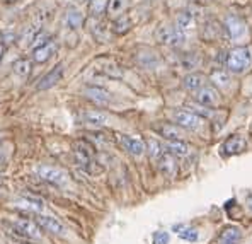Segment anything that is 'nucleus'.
Returning <instances> with one entry per match:
<instances>
[{"label":"nucleus","mask_w":252,"mask_h":244,"mask_svg":"<svg viewBox=\"0 0 252 244\" xmlns=\"http://www.w3.org/2000/svg\"><path fill=\"white\" fill-rule=\"evenodd\" d=\"M246 149V139L242 135H232L221 143V154L223 155H235Z\"/></svg>","instance_id":"dca6fc26"},{"label":"nucleus","mask_w":252,"mask_h":244,"mask_svg":"<svg viewBox=\"0 0 252 244\" xmlns=\"http://www.w3.org/2000/svg\"><path fill=\"white\" fill-rule=\"evenodd\" d=\"M135 60H136V64H138L140 67L148 69V70L157 69L158 64H160V57H158L154 50H150V48H143V50L136 51Z\"/></svg>","instance_id":"ddd939ff"},{"label":"nucleus","mask_w":252,"mask_h":244,"mask_svg":"<svg viewBox=\"0 0 252 244\" xmlns=\"http://www.w3.org/2000/svg\"><path fill=\"white\" fill-rule=\"evenodd\" d=\"M177 234H179L181 239L189 241V243H194L199 239V232H198V229H194V227H183Z\"/></svg>","instance_id":"f704fd0d"},{"label":"nucleus","mask_w":252,"mask_h":244,"mask_svg":"<svg viewBox=\"0 0 252 244\" xmlns=\"http://www.w3.org/2000/svg\"><path fill=\"white\" fill-rule=\"evenodd\" d=\"M12 69H14V73H16V75H19V77H22V79H24V77L31 75L32 62L29 60V58H19V60L14 62Z\"/></svg>","instance_id":"2f4dec72"},{"label":"nucleus","mask_w":252,"mask_h":244,"mask_svg":"<svg viewBox=\"0 0 252 244\" xmlns=\"http://www.w3.org/2000/svg\"><path fill=\"white\" fill-rule=\"evenodd\" d=\"M118 143L126 150L128 154L135 155V157H140L147 152V145L142 139L138 137H131V135H118Z\"/></svg>","instance_id":"0eeeda50"},{"label":"nucleus","mask_w":252,"mask_h":244,"mask_svg":"<svg viewBox=\"0 0 252 244\" xmlns=\"http://www.w3.org/2000/svg\"><path fill=\"white\" fill-rule=\"evenodd\" d=\"M99 73L109 77V79H121L123 77V70L121 67L113 60H99Z\"/></svg>","instance_id":"412c9836"},{"label":"nucleus","mask_w":252,"mask_h":244,"mask_svg":"<svg viewBox=\"0 0 252 244\" xmlns=\"http://www.w3.org/2000/svg\"><path fill=\"white\" fill-rule=\"evenodd\" d=\"M14 205H16L17 209L28 210V212H32V213H43V210H44L43 200L34 198V197H21L19 200H16Z\"/></svg>","instance_id":"a211bd4d"},{"label":"nucleus","mask_w":252,"mask_h":244,"mask_svg":"<svg viewBox=\"0 0 252 244\" xmlns=\"http://www.w3.org/2000/svg\"><path fill=\"white\" fill-rule=\"evenodd\" d=\"M205 75H201V73H189L183 79V86L188 89V91H192V92H198L199 89L205 87Z\"/></svg>","instance_id":"bb28decb"},{"label":"nucleus","mask_w":252,"mask_h":244,"mask_svg":"<svg viewBox=\"0 0 252 244\" xmlns=\"http://www.w3.org/2000/svg\"><path fill=\"white\" fill-rule=\"evenodd\" d=\"M225 31H227L228 38L235 41V39H240V38L246 36L247 26L239 16H235V14H228L227 19H225Z\"/></svg>","instance_id":"1a4fd4ad"},{"label":"nucleus","mask_w":252,"mask_h":244,"mask_svg":"<svg viewBox=\"0 0 252 244\" xmlns=\"http://www.w3.org/2000/svg\"><path fill=\"white\" fill-rule=\"evenodd\" d=\"M82 2H91V0H82Z\"/></svg>","instance_id":"ea45409f"},{"label":"nucleus","mask_w":252,"mask_h":244,"mask_svg":"<svg viewBox=\"0 0 252 244\" xmlns=\"http://www.w3.org/2000/svg\"><path fill=\"white\" fill-rule=\"evenodd\" d=\"M36 224L43 229V231L50 232L53 236H65L66 234V227L63 225V222H60L57 217H50V215H43V213H36Z\"/></svg>","instance_id":"423d86ee"},{"label":"nucleus","mask_w":252,"mask_h":244,"mask_svg":"<svg viewBox=\"0 0 252 244\" xmlns=\"http://www.w3.org/2000/svg\"><path fill=\"white\" fill-rule=\"evenodd\" d=\"M170 241V236L169 232L165 231H158L154 234V244H167Z\"/></svg>","instance_id":"c9c22d12"},{"label":"nucleus","mask_w":252,"mask_h":244,"mask_svg":"<svg viewBox=\"0 0 252 244\" xmlns=\"http://www.w3.org/2000/svg\"><path fill=\"white\" fill-rule=\"evenodd\" d=\"M133 28V22L128 16H120L113 21V26H111V31L118 36H123L126 33H129V29Z\"/></svg>","instance_id":"c756f323"},{"label":"nucleus","mask_w":252,"mask_h":244,"mask_svg":"<svg viewBox=\"0 0 252 244\" xmlns=\"http://www.w3.org/2000/svg\"><path fill=\"white\" fill-rule=\"evenodd\" d=\"M158 169L162 171V174L167 177H174L177 173V162L176 157H174L170 152H164L158 159Z\"/></svg>","instance_id":"6ab92c4d"},{"label":"nucleus","mask_w":252,"mask_h":244,"mask_svg":"<svg viewBox=\"0 0 252 244\" xmlns=\"http://www.w3.org/2000/svg\"><path fill=\"white\" fill-rule=\"evenodd\" d=\"M247 207H249V209L252 210V197L247 198Z\"/></svg>","instance_id":"58836bf2"},{"label":"nucleus","mask_w":252,"mask_h":244,"mask_svg":"<svg viewBox=\"0 0 252 244\" xmlns=\"http://www.w3.org/2000/svg\"><path fill=\"white\" fill-rule=\"evenodd\" d=\"M157 132L160 133V137H164L165 140H183L184 133L183 128L176 123H162L160 127H157Z\"/></svg>","instance_id":"4be33fe9"},{"label":"nucleus","mask_w":252,"mask_h":244,"mask_svg":"<svg viewBox=\"0 0 252 244\" xmlns=\"http://www.w3.org/2000/svg\"><path fill=\"white\" fill-rule=\"evenodd\" d=\"M14 229L17 231V234L24 236L29 239H39L41 238V227L36 224V220L31 219H17L14 222Z\"/></svg>","instance_id":"9b49d317"},{"label":"nucleus","mask_w":252,"mask_h":244,"mask_svg":"<svg viewBox=\"0 0 252 244\" xmlns=\"http://www.w3.org/2000/svg\"><path fill=\"white\" fill-rule=\"evenodd\" d=\"M63 22H65V26L68 29H79L84 26L85 17L80 9H77V7H68L65 16H63Z\"/></svg>","instance_id":"f3484780"},{"label":"nucleus","mask_w":252,"mask_h":244,"mask_svg":"<svg viewBox=\"0 0 252 244\" xmlns=\"http://www.w3.org/2000/svg\"><path fill=\"white\" fill-rule=\"evenodd\" d=\"M199 64H201V57L199 53H184L181 55L179 58V67L186 72H191V70L198 69Z\"/></svg>","instance_id":"c85d7f7f"},{"label":"nucleus","mask_w":252,"mask_h":244,"mask_svg":"<svg viewBox=\"0 0 252 244\" xmlns=\"http://www.w3.org/2000/svg\"><path fill=\"white\" fill-rule=\"evenodd\" d=\"M129 0H107V16L116 19V17L123 16V12L128 7Z\"/></svg>","instance_id":"7c9ffc66"},{"label":"nucleus","mask_w":252,"mask_h":244,"mask_svg":"<svg viewBox=\"0 0 252 244\" xmlns=\"http://www.w3.org/2000/svg\"><path fill=\"white\" fill-rule=\"evenodd\" d=\"M57 48L58 46H57V43H55V39H50V41L39 44V46H36L34 50H32V60H34L36 64H44V62H48L57 53Z\"/></svg>","instance_id":"4468645a"},{"label":"nucleus","mask_w":252,"mask_h":244,"mask_svg":"<svg viewBox=\"0 0 252 244\" xmlns=\"http://www.w3.org/2000/svg\"><path fill=\"white\" fill-rule=\"evenodd\" d=\"M82 120L85 121L87 125H91V127H104V125L107 123V114L102 113V111H95V109H89L85 111V113L82 114Z\"/></svg>","instance_id":"b1692460"},{"label":"nucleus","mask_w":252,"mask_h":244,"mask_svg":"<svg viewBox=\"0 0 252 244\" xmlns=\"http://www.w3.org/2000/svg\"><path fill=\"white\" fill-rule=\"evenodd\" d=\"M167 152H170L174 157H189L191 155V147L184 140H169L165 145Z\"/></svg>","instance_id":"393cba45"},{"label":"nucleus","mask_w":252,"mask_h":244,"mask_svg":"<svg viewBox=\"0 0 252 244\" xmlns=\"http://www.w3.org/2000/svg\"><path fill=\"white\" fill-rule=\"evenodd\" d=\"M174 121L184 130H199L203 127V118L189 109L174 111Z\"/></svg>","instance_id":"39448f33"},{"label":"nucleus","mask_w":252,"mask_h":244,"mask_svg":"<svg viewBox=\"0 0 252 244\" xmlns=\"http://www.w3.org/2000/svg\"><path fill=\"white\" fill-rule=\"evenodd\" d=\"M36 174L41 177L43 181L55 186H66L68 184V174L63 169L53 168V166H38L36 168Z\"/></svg>","instance_id":"20e7f679"},{"label":"nucleus","mask_w":252,"mask_h":244,"mask_svg":"<svg viewBox=\"0 0 252 244\" xmlns=\"http://www.w3.org/2000/svg\"><path fill=\"white\" fill-rule=\"evenodd\" d=\"M84 96L89 101L95 103L97 106H107L113 103V96L109 91H106L101 86H85L84 87Z\"/></svg>","instance_id":"6e6552de"},{"label":"nucleus","mask_w":252,"mask_h":244,"mask_svg":"<svg viewBox=\"0 0 252 244\" xmlns=\"http://www.w3.org/2000/svg\"><path fill=\"white\" fill-rule=\"evenodd\" d=\"M155 39H157V43L165 44V46L177 48L186 43V33L177 29L176 26L164 24L155 31Z\"/></svg>","instance_id":"7ed1b4c3"},{"label":"nucleus","mask_w":252,"mask_h":244,"mask_svg":"<svg viewBox=\"0 0 252 244\" xmlns=\"http://www.w3.org/2000/svg\"><path fill=\"white\" fill-rule=\"evenodd\" d=\"M252 64V51L246 46L233 48L227 57V69L232 73H246Z\"/></svg>","instance_id":"f03ea898"},{"label":"nucleus","mask_w":252,"mask_h":244,"mask_svg":"<svg viewBox=\"0 0 252 244\" xmlns=\"http://www.w3.org/2000/svg\"><path fill=\"white\" fill-rule=\"evenodd\" d=\"M145 145H147L148 155H150V157L154 159V161H158V159H160V155L165 152L164 147H162V143L158 142L157 139H148Z\"/></svg>","instance_id":"473e14b6"},{"label":"nucleus","mask_w":252,"mask_h":244,"mask_svg":"<svg viewBox=\"0 0 252 244\" xmlns=\"http://www.w3.org/2000/svg\"><path fill=\"white\" fill-rule=\"evenodd\" d=\"M107 10V0H91L89 3V12L92 17H101Z\"/></svg>","instance_id":"72a5a7b5"},{"label":"nucleus","mask_w":252,"mask_h":244,"mask_svg":"<svg viewBox=\"0 0 252 244\" xmlns=\"http://www.w3.org/2000/svg\"><path fill=\"white\" fill-rule=\"evenodd\" d=\"M196 26V17L194 14H191L189 10H181L176 16V28L181 29L183 33L192 31Z\"/></svg>","instance_id":"5701e85b"},{"label":"nucleus","mask_w":252,"mask_h":244,"mask_svg":"<svg viewBox=\"0 0 252 244\" xmlns=\"http://www.w3.org/2000/svg\"><path fill=\"white\" fill-rule=\"evenodd\" d=\"M194 98H196V103L206 106V108H217V106L220 105V92L213 86H205L203 89H199Z\"/></svg>","instance_id":"9d476101"},{"label":"nucleus","mask_w":252,"mask_h":244,"mask_svg":"<svg viewBox=\"0 0 252 244\" xmlns=\"http://www.w3.org/2000/svg\"><path fill=\"white\" fill-rule=\"evenodd\" d=\"M2 3H5V5H14V3H17L19 0H0Z\"/></svg>","instance_id":"4c0bfd02"},{"label":"nucleus","mask_w":252,"mask_h":244,"mask_svg":"<svg viewBox=\"0 0 252 244\" xmlns=\"http://www.w3.org/2000/svg\"><path fill=\"white\" fill-rule=\"evenodd\" d=\"M210 80L213 84V87L217 89H228L232 86V77L225 70H213L210 75Z\"/></svg>","instance_id":"a878e982"},{"label":"nucleus","mask_w":252,"mask_h":244,"mask_svg":"<svg viewBox=\"0 0 252 244\" xmlns=\"http://www.w3.org/2000/svg\"><path fill=\"white\" fill-rule=\"evenodd\" d=\"M63 72H65V70H63V65L62 64L57 65L53 70H50L46 75L41 77V79L38 80V84H36V89H38V91H48V89L55 87L62 80Z\"/></svg>","instance_id":"f8f14e48"},{"label":"nucleus","mask_w":252,"mask_h":244,"mask_svg":"<svg viewBox=\"0 0 252 244\" xmlns=\"http://www.w3.org/2000/svg\"><path fill=\"white\" fill-rule=\"evenodd\" d=\"M220 35H221V28L217 21L206 22L201 29V38L205 39V41H215V39L220 38Z\"/></svg>","instance_id":"cd10ccee"},{"label":"nucleus","mask_w":252,"mask_h":244,"mask_svg":"<svg viewBox=\"0 0 252 244\" xmlns=\"http://www.w3.org/2000/svg\"><path fill=\"white\" fill-rule=\"evenodd\" d=\"M240 238H242V232L237 225H227L218 234V244H239Z\"/></svg>","instance_id":"aec40b11"},{"label":"nucleus","mask_w":252,"mask_h":244,"mask_svg":"<svg viewBox=\"0 0 252 244\" xmlns=\"http://www.w3.org/2000/svg\"><path fill=\"white\" fill-rule=\"evenodd\" d=\"M73 155H75L77 162H79L87 173H91V174L101 173V168H99L97 161H95V149L87 140H77V142L73 143Z\"/></svg>","instance_id":"f257e3e1"},{"label":"nucleus","mask_w":252,"mask_h":244,"mask_svg":"<svg viewBox=\"0 0 252 244\" xmlns=\"http://www.w3.org/2000/svg\"><path fill=\"white\" fill-rule=\"evenodd\" d=\"M3 53H5V41H3V36L0 35V60H2Z\"/></svg>","instance_id":"e433bc0d"},{"label":"nucleus","mask_w":252,"mask_h":244,"mask_svg":"<svg viewBox=\"0 0 252 244\" xmlns=\"http://www.w3.org/2000/svg\"><path fill=\"white\" fill-rule=\"evenodd\" d=\"M91 33L94 36V39L97 43H107L111 38V29L104 21H101L99 17H92L91 21Z\"/></svg>","instance_id":"2eb2a0df"}]
</instances>
